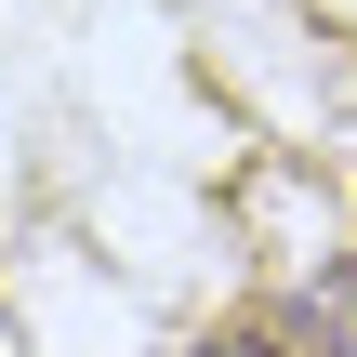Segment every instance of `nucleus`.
Masks as SVG:
<instances>
[{
	"mask_svg": "<svg viewBox=\"0 0 357 357\" xmlns=\"http://www.w3.org/2000/svg\"><path fill=\"white\" fill-rule=\"evenodd\" d=\"M265 344H278V357H357V265H318V278H291Z\"/></svg>",
	"mask_w": 357,
	"mask_h": 357,
	"instance_id": "nucleus-1",
	"label": "nucleus"
},
{
	"mask_svg": "<svg viewBox=\"0 0 357 357\" xmlns=\"http://www.w3.org/2000/svg\"><path fill=\"white\" fill-rule=\"evenodd\" d=\"M199 357H278V344H265V331H212Z\"/></svg>",
	"mask_w": 357,
	"mask_h": 357,
	"instance_id": "nucleus-2",
	"label": "nucleus"
}]
</instances>
